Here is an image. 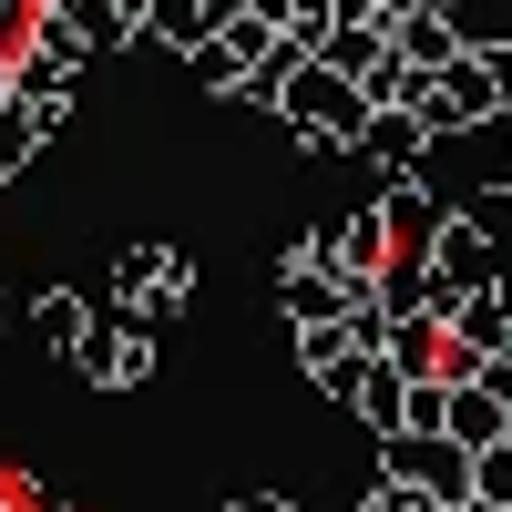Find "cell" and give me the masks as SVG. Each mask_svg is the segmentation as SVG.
<instances>
[{
  "instance_id": "1",
  "label": "cell",
  "mask_w": 512,
  "mask_h": 512,
  "mask_svg": "<svg viewBox=\"0 0 512 512\" xmlns=\"http://www.w3.org/2000/svg\"><path fill=\"white\" fill-rule=\"evenodd\" d=\"M277 123H287L308 154H349V144H359V123H369V93H359L338 62H297V82L277 93Z\"/></svg>"
},
{
  "instance_id": "2",
  "label": "cell",
  "mask_w": 512,
  "mask_h": 512,
  "mask_svg": "<svg viewBox=\"0 0 512 512\" xmlns=\"http://www.w3.org/2000/svg\"><path fill=\"white\" fill-rule=\"evenodd\" d=\"M154 359H164V349H154V328L93 297V318H82V338H72V379H93V390H144Z\"/></svg>"
},
{
  "instance_id": "3",
  "label": "cell",
  "mask_w": 512,
  "mask_h": 512,
  "mask_svg": "<svg viewBox=\"0 0 512 512\" xmlns=\"http://www.w3.org/2000/svg\"><path fill=\"white\" fill-rule=\"evenodd\" d=\"M195 297V267L175 246H123L113 256V287H103V308H123V318H144V328H175V308Z\"/></svg>"
},
{
  "instance_id": "4",
  "label": "cell",
  "mask_w": 512,
  "mask_h": 512,
  "mask_svg": "<svg viewBox=\"0 0 512 512\" xmlns=\"http://www.w3.org/2000/svg\"><path fill=\"white\" fill-rule=\"evenodd\" d=\"M379 472L410 482V492H431L441 512L472 502V451H461L451 431H390V441H379Z\"/></svg>"
},
{
  "instance_id": "5",
  "label": "cell",
  "mask_w": 512,
  "mask_h": 512,
  "mask_svg": "<svg viewBox=\"0 0 512 512\" xmlns=\"http://www.w3.org/2000/svg\"><path fill=\"white\" fill-rule=\"evenodd\" d=\"M431 185H472V195H512V113L461 123V134H431Z\"/></svg>"
},
{
  "instance_id": "6",
  "label": "cell",
  "mask_w": 512,
  "mask_h": 512,
  "mask_svg": "<svg viewBox=\"0 0 512 512\" xmlns=\"http://www.w3.org/2000/svg\"><path fill=\"white\" fill-rule=\"evenodd\" d=\"M349 154L379 164V175H431V123H420L410 103H369V123H359Z\"/></svg>"
},
{
  "instance_id": "7",
  "label": "cell",
  "mask_w": 512,
  "mask_h": 512,
  "mask_svg": "<svg viewBox=\"0 0 512 512\" xmlns=\"http://www.w3.org/2000/svg\"><path fill=\"white\" fill-rule=\"evenodd\" d=\"M431 267H441V287H502V236L482 226V216H441V236H431Z\"/></svg>"
},
{
  "instance_id": "8",
  "label": "cell",
  "mask_w": 512,
  "mask_h": 512,
  "mask_svg": "<svg viewBox=\"0 0 512 512\" xmlns=\"http://www.w3.org/2000/svg\"><path fill=\"white\" fill-rule=\"evenodd\" d=\"M441 431H451L461 451H492V441L512 431V400H502L492 369H451V410H441Z\"/></svg>"
},
{
  "instance_id": "9",
  "label": "cell",
  "mask_w": 512,
  "mask_h": 512,
  "mask_svg": "<svg viewBox=\"0 0 512 512\" xmlns=\"http://www.w3.org/2000/svg\"><path fill=\"white\" fill-rule=\"evenodd\" d=\"M451 349H461V369L512 359V297H502V287H472V297L451 308Z\"/></svg>"
},
{
  "instance_id": "10",
  "label": "cell",
  "mask_w": 512,
  "mask_h": 512,
  "mask_svg": "<svg viewBox=\"0 0 512 512\" xmlns=\"http://www.w3.org/2000/svg\"><path fill=\"white\" fill-rule=\"evenodd\" d=\"M62 31H72L82 62H93V52H134V41H144V21L123 11V0H62Z\"/></svg>"
},
{
  "instance_id": "11",
  "label": "cell",
  "mask_w": 512,
  "mask_h": 512,
  "mask_svg": "<svg viewBox=\"0 0 512 512\" xmlns=\"http://www.w3.org/2000/svg\"><path fill=\"white\" fill-rule=\"evenodd\" d=\"M52 144H62V113H41V103H21V93H0V175L41 164Z\"/></svg>"
},
{
  "instance_id": "12",
  "label": "cell",
  "mask_w": 512,
  "mask_h": 512,
  "mask_svg": "<svg viewBox=\"0 0 512 512\" xmlns=\"http://www.w3.org/2000/svg\"><path fill=\"white\" fill-rule=\"evenodd\" d=\"M390 41H400V62H420V72H451V62H461V31H451V11H441V0L400 11V21H390Z\"/></svg>"
},
{
  "instance_id": "13",
  "label": "cell",
  "mask_w": 512,
  "mask_h": 512,
  "mask_svg": "<svg viewBox=\"0 0 512 512\" xmlns=\"http://www.w3.org/2000/svg\"><path fill=\"white\" fill-rule=\"evenodd\" d=\"M492 113H502L492 62H482V52H461V62L441 72V134H461V123H492Z\"/></svg>"
},
{
  "instance_id": "14",
  "label": "cell",
  "mask_w": 512,
  "mask_h": 512,
  "mask_svg": "<svg viewBox=\"0 0 512 512\" xmlns=\"http://www.w3.org/2000/svg\"><path fill=\"white\" fill-rule=\"evenodd\" d=\"M226 0H144V41H164V52H195L205 31H216Z\"/></svg>"
},
{
  "instance_id": "15",
  "label": "cell",
  "mask_w": 512,
  "mask_h": 512,
  "mask_svg": "<svg viewBox=\"0 0 512 512\" xmlns=\"http://www.w3.org/2000/svg\"><path fill=\"white\" fill-rule=\"evenodd\" d=\"M318 62H338L349 82H359V72H379V62H390V21H369V11H349V21L328 31V52H318Z\"/></svg>"
},
{
  "instance_id": "16",
  "label": "cell",
  "mask_w": 512,
  "mask_h": 512,
  "mask_svg": "<svg viewBox=\"0 0 512 512\" xmlns=\"http://www.w3.org/2000/svg\"><path fill=\"white\" fill-rule=\"evenodd\" d=\"M82 318H93V297H72V287H41V297H31V338H41L52 359H72Z\"/></svg>"
},
{
  "instance_id": "17",
  "label": "cell",
  "mask_w": 512,
  "mask_h": 512,
  "mask_svg": "<svg viewBox=\"0 0 512 512\" xmlns=\"http://www.w3.org/2000/svg\"><path fill=\"white\" fill-rule=\"evenodd\" d=\"M400 410H410V379L390 369V349H379V359H369V379H359V420L390 441V431H400Z\"/></svg>"
},
{
  "instance_id": "18",
  "label": "cell",
  "mask_w": 512,
  "mask_h": 512,
  "mask_svg": "<svg viewBox=\"0 0 512 512\" xmlns=\"http://www.w3.org/2000/svg\"><path fill=\"white\" fill-rule=\"evenodd\" d=\"M451 31H461V52H502L512 41V0H441Z\"/></svg>"
},
{
  "instance_id": "19",
  "label": "cell",
  "mask_w": 512,
  "mask_h": 512,
  "mask_svg": "<svg viewBox=\"0 0 512 512\" xmlns=\"http://www.w3.org/2000/svg\"><path fill=\"white\" fill-rule=\"evenodd\" d=\"M338 21H349V0H297V11H287V41H297V52H308V62H318Z\"/></svg>"
},
{
  "instance_id": "20",
  "label": "cell",
  "mask_w": 512,
  "mask_h": 512,
  "mask_svg": "<svg viewBox=\"0 0 512 512\" xmlns=\"http://www.w3.org/2000/svg\"><path fill=\"white\" fill-rule=\"evenodd\" d=\"M338 359H349V318H318V328H297V369H338Z\"/></svg>"
},
{
  "instance_id": "21",
  "label": "cell",
  "mask_w": 512,
  "mask_h": 512,
  "mask_svg": "<svg viewBox=\"0 0 512 512\" xmlns=\"http://www.w3.org/2000/svg\"><path fill=\"white\" fill-rule=\"evenodd\" d=\"M441 410H451V379H410V410H400V431H441Z\"/></svg>"
},
{
  "instance_id": "22",
  "label": "cell",
  "mask_w": 512,
  "mask_h": 512,
  "mask_svg": "<svg viewBox=\"0 0 512 512\" xmlns=\"http://www.w3.org/2000/svg\"><path fill=\"white\" fill-rule=\"evenodd\" d=\"M359 512H441L431 492H410V482H390V472H379L369 492H359Z\"/></svg>"
},
{
  "instance_id": "23",
  "label": "cell",
  "mask_w": 512,
  "mask_h": 512,
  "mask_svg": "<svg viewBox=\"0 0 512 512\" xmlns=\"http://www.w3.org/2000/svg\"><path fill=\"white\" fill-rule=\"evenodd\" d=\"M492 62V93H502V113H512V41H502V52H482Z\"/></svg>"
},
{
  "instance_id": "24",
  "label": "cell",
  "mask_w": 512,
  "mask_h": 512,
  "mask_svg": "<svg viewBox=\"0 0 512 512\" xmlns=\"http://www.w3.org/2000/svg\"><path fill=\"white\" fill-rule=\"evenodd\" d=\"M349 11H369V21H400V11H420V0H349Z\"/></svg>"
},
{
  "instance_id": "25",
  "label": "cell",
  "mask_w": 512,
  "mask_h": 512,
  "mask_svg": "<svg viewBox=\"0 0 512 512\" xmlns=\"http://www.w3.org/2000/svg\"><path fill=\"white\" fill-rule=\"evenodd\" d=\"M226 512H287V492H246V502H226Z\"/></svg>"
},
{
  "instance_id": "26",
  "label": "cell",
  "mask_w": 512,
  "mask_h": 512,
  "mask_svg": "<svg viewBox=\"0 0 512 512\" xmlns=\"http://www.w3.org/2000/svg\"><path fill=\"white\" fill-rule=\"evenodd\" d=\"M246 11H267V21H287V11H297V0H246Z\"/></svg>"
},
{
  "instance_id": "27",
  "label": "cell",
  "mask_w": 512,
  "mask_h": 512,
  "mask_svg": "<svg viewBox=\"0 0 512 512\" xmlns=\"http://www.w3.org/2000/svg\"><path fill=\"white\" fill-rule=\"evenodd\" d=\"M0 328H11V287H0Z\"/></svg>"
},
{
  "instance_id": "28",
  "label": "cell",
  "mask_w": 512,
  "mask_h": 512,
  "mask_svg": "<svg viewBox=\"0 0 512 512\" xmlns=\"http://www.w3.org/2000/svg\"><path fill=\"white\" fill-rule=\"evenodd\" d=\"M123 11H134V21H144V0H123Z\"/></svg>"
},
{
  "instance_id": "29",
  "label": "cell",
  "mask_w": 512,
  "mask_h": 512,
  "mask_svg": "<svg viewBox=\"0 0 512 512\" xmlns=\"http://www.w3.org/2000/svg\"><path fill=\"white\" fill-rule=\"evenodd\" d=\"M0 11H11V0H0Z\"/></svg>"
},
{
  "instance_id": "30",
  "label": "cell",
  "mask_w": 512,
  "mask_h": 512,
  "mask_svg": "<svg viewBox=\"0 0 512 512\" xmlns=\"http://www.w3.org/2000/svg\"><path fill=\"white\" fill-rule=\"evenodd\" d=\"M0 185H11V175H0Z\"/></svg>"
},
{
  "instance_id": "31",
  "label": "cell",
  "mask_w": 512,
  "mask_h": 512,
  "mask_svg": "<svg viewBox=\"0 0 512 512\" xmlns=\"http://www.w3.org/2000/svg\"><path fill=\"white\" fill-rule=\"evenodd\" d=\"M52 11H62V0H52Z\"/></svg>"
}]
</instances>
